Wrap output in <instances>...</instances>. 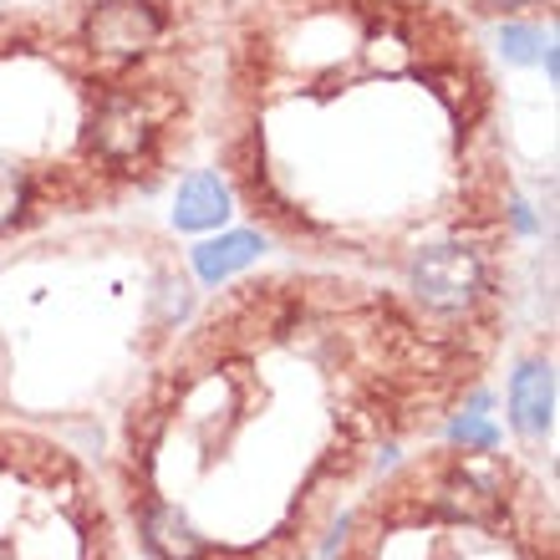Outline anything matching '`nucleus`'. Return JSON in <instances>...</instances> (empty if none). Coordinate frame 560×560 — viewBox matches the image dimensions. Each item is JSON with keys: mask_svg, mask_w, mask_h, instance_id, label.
Returning <instances> with one entry per match:
<instances>
[{"mask_svg": "<svg viewBox=\"0 0 560 560\" xmlns=\"http://www.w3.org/2000/svg\"><path fill=\"white\" fill-rule=\"evenodd\" d=\"M500 347L504 316L428 311L387 280H235L122 402V530L143 560H322L357 494L485 393Z\"/></svg>", "mask_w": 560, "mask_h": 560, "instance_id": "obj_1", "label": "nucleus"}, {"mask_svg": "<svg viewBox=\"0 0 560 560\" xmlns=\"http://www.w3.org/2000/svg\"><path fill=\"white\" fill-rule=\"evenodd\" d=\"M220 163L266 240L408 295L448 255L500 266L520 224L494 77L439 0H250Z\"/></svg>", "mask_w": 560, "mask_h": 560, "instance_id": "obj_2", "label": "nucleus"}, {"mask_svg": "<svg viewBox=\"0 0 560 560\" xmlns=\"http://www.w3.org/2000/svg\"><path fill=\"white\" fill-rule=\"evenodd\" d=\"M194 280L153 235H72L0 266V418L107 454L122 402L189 322Z\"/></svg>", "mask_w": 560, "mask_h": 560, "instance_id": "obj_3", "label": "nucleus"}, {"mask_svg": "<svg viewBox=\"0 0 560 560\" xmlns=\"http://www.w3.org/2000/svg\"><path fill=\"white\" fill-rule=\"evenodd\" d=\"M153 57L103 61L82 36L0 21V250L163 178L159 128L138 103Z\"/></svg>", "mask_w": 560, "mask_h": 560, "instance_id": "obj_4", "label": "nucleus"}, {"mask_svg": "<svg viewBox=\"0 0 560 560\" xmlns=\"http://www.w3.org/2000/svg\"><path fill=\"white\" fill-rule=\"evenodd\" d=\"M331 560H560L556 489L500 443H418L372 479Z\"/></svg>", "mask_w": 560, "mask_h": 560, "instance_id": "obj_5", "label": "nucleus"}, {"mask_svg": "<svg viewBox=\"0 0 560 560\" xmlns=\"http://www.w3.org/2000/svg\"><path fill=\"white\" fill-rule=\"evenodd\" d=\"M107 474L77 443L0 418V560H128Z\"/></svg>", "mask_w": 560, "mask_h": 560, "instance_id": "obj_6", "label": "nucleus"}, {"mask_svg": "<svg viewBox=\"0 0 560 560\" xmlns=\"http://www.w3.org/2000/svg\"><path fill=\"white\" fill-rule=\"evenodd\" d=\"M163 31H168V21L153 0H103L88 11L77 36L103 61H143L163 46Z\"/></svg>", "mask_w": 560, "mask_h": 560, "instance_id": "obj_7", "label": "nucleus"}, {"mask_svg": "<svg viewBox=\"0 0 560 560\" xmlns=\"http://www.w3.org/2000/svg\"><path fill=\"white\" fill-rule=\"evenodd\" d=\"M230 214H235V194H230L224 174L199 168V174H189L178 184V199H174L178 230H214V224H224Z\"/></svg>", "mask_w": 560, "mask_h": 560, "instance_id": "obj_8", "label": "nucleus"}, {"mask_svg": "<svg viewBox=\"0 0 560 560\" xmlns=\"http://www.w3.org/2000/svg\"><path fill=\"white\" fill-rule=\"evenodd\" d=\"M550 402H556V377H550V362H525V368L510 377V413H515V428L550 439Z\"/></svg>", "mask_w": 560, "mask_h": 560, "instance_id": "obj_9", "label": "nucleus"}, {"mask_svg": "<svg viewBox=\"0 0 560 560\" xmlns=\"http://www.w3.org/2000/svg\"><path fill=\"white\" fill-rule=\"evenodd\" d=\"M260 250H266V235H260V230H235V235L199 245V250H194V270H199L205 285H224L235 270L250 266Z\"/></svg>", "mask_w": 560, "mask_h": 560, "instance_id": "obj_10", "label": "nucleus"}]
</instances>
